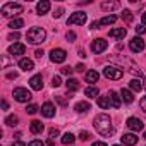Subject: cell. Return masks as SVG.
Returning <instances> with one entry per match:
<instances>
[{
    "label": "cell",
    "mask_w": 146,
    "mask_h": 146,
    "mask_svg": "<svg viewBox=\"0 0 146 146\" xmlns=\"http://www.w3.org/2000/svg\"><path fill=\"white\" fill-rule=\"evenodd\" d=\"M23 11H24V7L21 5V4H14V2H7L4 7H2V16L4 17H16V16H19V14H23Z\"/></svg>",
    "instance_id": "obj_3"
},
{
    "label": "cell",
    "mask_w": 146,
    "mask_h": 146,
    "mask_svg": "<svg viewBox=\"0 0 146 146\" xmlns=\"http://www.w3.org/2000/svg\"><path fill=\"white\" fill-rule=\"evenodd\" d=\"M86 21H88V16H86L84 12H74V14H72V16L67 19V26H74V24L83 26Z\"/></svg>",
    "instance_id": "obj_6"
},
{
    "label": "cell",
    "mask_w": 146,
    "mask_h": 146,
    "mask_svg": "<svg viewBox=\"0 0 146 146\" xmlns=\"http://www.w3.org/2000/svg\"><path fill=\"white\" fill-rule=\"evenodd\" d=\"M2 64H4V69L9 65V58H7V55H4V62H2Z\"/></svg>",
    "instance_id": "obj_49"
},
{
    "label": "cell",
    "mask_w": 146,
    "mask_h": 146,
    "mask_svg": "<svg viewBox=\"0 0 146 146\" xmlns=\"http://www.w3.org/2000/svg\"><path fill=\"white\" fill-rule=\"evenodd\" d=\"M93 125H95L96 132L105 136V137L113 134V125H112V120H110V117L107 113H98L95 117V120H93Z\"/></svg>",
    "instance_id": "obj_1"
},
{
    "label": "cell",
    "mask_w": 146,
    "mask_h": 146,
    "mask_svg": "<svg viewBox=\"0 0 146 146\" xmlns=\"http://www.w3.org/2000/svg\"><path fill=\"white\" fill-rule=\"evenodd\" d=\"M136 33H137V35H143V33H146V28H144L143 24H139V26L136 28Z\"/></svg>",
    "instance_id": "obj_40"
},
{
    "label": "cell",
    "mask_w": 146,
    "mask_h": 146,
    "mask_svg": "<svg viewBox=\"0 0 146 146\" xmlns=\"http://www.w3.org/2000/svg\"><path fill=\"white\" fill-rule=\"evenodd\" d=\"M55 100H57V102H58V103H60V105H64V107H65V105H67V98H64V96H57V98H55Z\"/></svg>",
    "instance_id": "obj_41"
},
{
    "label": "cell",
    "mask_w": 146,
    "mask_h": 146,
    "mask_svg": "<svg viewBox=\"0 0 146 146\" xmlns=\"http://www.w3.org/2000/svg\"><path fill=\"white\" fill-rule=\"evenodd\" d=\"M17 122H19L17 115H7V117H5V124H7V125H11V127L17 125Z\"/></svg>",
    "instance_id": "obj_31"
},
{
    "label": "cell",
    "mask_w": 146,
    "mask_h": 146,
    "mask_svg": "<svg viewBox=\"0 0 146 146\" xmlns=\"http://www.w3.org/2000/svg\"><path fill=\"white\" fill-rule=\"evenodd\" d=\"M60 132H58V129H50V139H53V137H57Z\"/></svg>",
    "instance_id": "obj_42"
},
{
    "label": "cell",
    "mask_w": 146,
    "mask_h": 146,
    "mask_svg": "<svg viewBox=\"0 0 146 146\" xmlns=\"http://www.w3.org/2000/svg\"><path fill=\"white\" fill-rule=\"evenodd\" d=\"M144 139H146V132H144Z\"/></svg>",
    "instance_id": "obj_55"
},
{
    "label": "cell",
    "mask_w": 146,
    "mask_h": 146,
    "mask_svg": "<svg viewBox=\"0 0 146 146\" xmlns=\"http://www.w3.org/2000/svg\"><path fill=\"white\" fill-rule=\"evenodd\" d=\"M84 69H86V67H84V65H83V64H78V65H76V69H74V70H78V72H83V70H84Z\"/></svg>",
    "instance_id": "obj_46"
},
{
    "label": "cell",
    "mask_w": 146,
    "mask_h": 146,
    "mask_svg": "<svg viewBox=\"0 0 146 146\" xmlns=\"http://www.w3.org/2000/svg\"><path fill=\"white\" fill-rule=\"evenodd\" d=\"M48 11H50V2H46V0H41V2L36 4V12H38V16H43V14H46Z\"/></svg>",
    "instance_id": "obj_17"
},
{
    "label": "cell",
    "mask_w": 146,
    "mask_h": 146,
    "mask_svg": "<svg viewBox=\"0 0 146 146\" xmlns=\"http://www.w3.org/2000/svg\"><path fill=\"white\" fill-rule=\"evenodd\" d=\"M113 146H120V144H113Z\"/></svg>",
    "instance_id": "obj_56"
},
{
    "label": "cell",
    "mask_w": 146,
    "mask_h": 146,
    "mask_svg": "<svg viewBox=\"0 0 146 146\" xmlns=\"http://www.w3.org/2000/svg\"><path fill=\"white\" fill-rule=\"evenodd\" d=\"M35 57H36V58H41V57H43V50H36V52H35Z\"/></svg>",
    "instance_id": "obj_47"
},
{
    "label": "cell",
    "mask_w": 146,
    "mask_h": 146,
    "mask_svg": "<svg viewBox=\"0 0 146 146\" xmlns=\"http://www.w3.org/2000/svg\"><path fill=\"white\" fill-rule=\"evenodd\" d=\"M90 137H91V134H90L88 131H81V132H79V139H83V141H88Z\"/></svg>",
    "instance_id": "obj_36"
},
{
    "label": "cell",
    "mask_w": 146,
    "mask_h": 146,
    "mask_svg": "<svg viewBox=\"0 0 146 146\" xmlns=\"http://www.w3.org/2000/svg\"><path fill=\"white\" fill-rule=\"evenodd\" d=\"M43 129H45V125H43L40 120H33V122L29 124V131H31L33 134H41Z\"/></svg>",
    "instance_id": "obj_20"
},
{
    "label": "cell",
    "mask_w": 146,
    "mask_h": 146,
    "mask_svg": "<svg viewBox=\"0 0 146 146\" xmlns=\"http://www.w3.org/2000/svg\"><path fill=\"white\" fill-rule=\"evenodd\" d=\"M60 84H62V79H60V76H55V78L52 79V86H53V88H58Z\"/></svg>",
    "instance_id": "obj_35"
},
{
    "label": "cell",
    "mask_w": 146,
    "mask_h": 146,
    "mask_svg": "<svg viewBox=\"0 0 146 146\" xmlns=\"http://www.w3.org/2000/svg\"><path fill=\"white\" fill-rule=\"evenodd\" d=\"M29 86H31V90H35V91H40V90L43 88V78H41V74H36V76H33V78L29 79Z\"/></svg>",
    "instance_id": "obj_12"
},
{
    "label": "cell",
    "mask_w": 146,
    "mask_h": 146,
    "mask_svg": "<svg viewBox=\"0 0 146 146\" xmlns=\"http://www.w3.org/2000/svg\"><path fill=\"white\" fill-rule=\"evenodd\" d=\"M28 146H45V143H43V141H38V139H35V141H31Z\"/></svg>",
    "instance_id": "obj_39"
},
{
    "label": "cell",
    "mask_w": 146,
    "mask_h": 146,
    "mask_svg": "<svg viewBox=\"0 0 146 146\" xmlns=\"http://www.w3.org/2000/svg\"><path fill=\"white\" fill-rule=\"evenodd\" d=\"M117 21V16H113V14H110V16H105L102 21H100V26L103 24V26H110V24H113Z\"/></svg>",
    "instance_id": "obj_27"
},
{
    "label": "cell",
    "mask_w": 146,
    "mask_h": 146,
    "mask_svg": "<svg viewBox=\"0 0 146 146\" xmlns=\"http://www.w3.org/2000/svg\"><path fill=\"white\" fill-rule=\"evenodd\" d=\"M19 67H21L24 72H29V70L35 69V64H33L31 58H21V60H19Z\"/></svg>",
    "instance_id": "obj_18"
},
{
    "label": "cell",
    "mask_w": 146,
    "mask_h": 146,
    "mask_svg": "<svg viewBox=\"0 0 146 146\" xmlns=\"http://www.w3.org/2000/svg\"><path fill=\"white\" fill-rule=\"evenodd\" d=\"M122 21H125L127 24L132 23V12H131L129 9H124V12H122Z\"/></svg>",
    "instance_id": "obj_32"
},
{
    "label": "cell",
    "mask_w": 146,
    "mask_h": 146,
    "mask_svg": "<svg viewBox=\"0 0 146 146\" xmlns=\"http://www.w3.org/2000/svg\"><path fill=\"white\" fill-rule=\"evenodd\" d=\"M129 48H131V52H134V53L143 52V50H144V40H143V38H139V36L132 38V40L129 41Z\"/></svg>",
    "instance_id": "obj_8"
},
{
    "label": "cell",
    "mask_w": 146,
    "mask_h": 146,
    "mask_svg": "<svg viewBox=\"0 0 146 146\" xmlns=\"http://www.w3.org/2000/svg\"><path fill=\"white\" fill-rule=\"evenodd\" d=\"M45 38H46V31L43 29V28H31L28 33H26V40L31 43V45H40V43H43L45 41Z\"/></svg>",
    "instance_id": "obj_2"
},
{
    "label": "cell",
    "mask_w": 146,
    "mask_h": 146,
    "mask_svg": "<svg viewBox=\"0 0 146 146\" xmlns=\"http://www.w3.org/2000/svg\"><path fill=\"white\" fill-rule=\"evenodd\" d=\"M129 88H131V91H134V93H139L141 90H143V81L137 78H134V79H131V83H129Z\"/></svg>",
    "instance_id": "obj_21"
},
{
    "label": "cell",
    "mask_w": 146,
    "mask_h": 146,
    "mask_svg": "<svg viewBox=\"0 0 146 146\" xmlns=\"http://www.w3.org/2000/svg\"><path fill=\"white\" fill-rule=\"evenodd\" d=\"M107 48H108V43H107L103 38L93 40V43H91V52H93V53H102V52H105Z\"/></svg>",
    "instance_id": "obj_9"
},
{
    "label": "cell",
    "mask_w": 146,
    "mask_h": 146,
    "mask_svg": "<svg viewBox=\"0 0 146 146\" xmlns=\"http://www.w3.org/2000/svg\"><path fill=\"white\" fill-rule=\"evenodd\" d=\"M65 58H67V52H65L64 48H53V50L50 52V60H52L53 64H62Z\"/></svg>",
    "instance_id": "obj_7"
},
{
    "label": "cell",
    "mask_w": 146,
    "mask_h": 146,
    "mask_svg": "<svg viewBox=\"0 0 146 146\" xmlns=\"http://www.w3.org/2000/svg\"><path fill=\"white\" fill-rule=\"evenodd\" d=\"M120 141H122V144L124 146H134L136 143H137V136H134V134H124L122 137H120Z\"/></svg>",
    "instance_id": "obj_16"
},
{
    "label": "cell",
    "mask_w": 146,
    "mask_h": 146,
    "mask_svg": "<svg viewBox=\"0 0 146 146\" xmlns=\"http://www.w3.org/2000/svg\"><path fill=\"white\" fill-rule=\"evenodd\" d=\"M19 36H21V35H19V31H12V33L9 35V40H11V41H12V40H16V41H17V40H19Z\"/></svg>",
    "instance_id": "obj_37"
},
{
    "label": "cell",
    "mask_w": 146,
    "mask_h": 146,
    "mask_svg": "<svg viewBox=\"0 0 146 146\" xmlns=\"http://www.w3.org/2000/svg\"><path fill=\"white\" fill-rule=\"evenodd\" d=\"M98 26H100V21H93V23L90 24V28H91V29H96Z\"/></svg>",
    "instance_id": "obj_45"
},
{
    "label": "cell",
    "mask_w": 146,
    "mask_h": 146,
    "mask_svg": "<svg viewBox=\"0 0 146 146\" xmlns=\"http://www.w3.org/2000/svg\"><path fill=\"white\" fill-rule=\"evenodd\" d=\"M48 146H53V139H48Z\"/></svg>",
    "instance_id": "obj_54"
},
{
    "label": "cell",
    "mask_w": 146,
    "mask_h": 146,
    "mask_svg": "<svg viewBox=\"0 0 146 146\" xmlns=\"http://www.w3.org/2000/svg\"><path fill=\"white\" fill-rule=\"evenodd\" d=\"M107 96H108V100H110V105H112L113 108H119V107H120V103H122V98L119 96V93H115V91H110Z\"/></svg>",
    "instance_id": "obj_15"
},
{
    "label": "cell",
    "mask_w": 146,
    "mask_h": 146,
    "mask_svg": "<svg viewBox=\"0 0 146 146\" xmlns=\"http://www.w3.org/2000/svg\"><path fill=\"white\" fill-rule=\"evenodd\" d=\"M24 52H26V46L23 45V43H14V45H11L9 46V53L11 55H24Z\"/></svg>",
    "instance_id": "obj_13"
},
{
    "label": "cell",
    "mask_w": 146,
    "mask_h": 146,
    "mask_svg": "<svg viewBox=\"0 0 146 146\" xmlns=\"http://www.w3.org/2000/svg\"><path fill=\"white\" fill-rule=\"evenodd\" d=\"M65 38H67L69 41H74V40H76V33H74V31H69V33L65 35Z\"/></svg>",
    "instance_id": "obj_38"
},
{
    "label": "cell",
    "mask_w": 146,
    "mask_h": 146,
    "mask_svg": "<svg viewBox=\"0 0 146 146\" xmlns=\"http://www.w3.org/2000/svg\"><path fill=\"white\" fill-rule=\"evenodd\" d=\"M98 93H100V91H98V88H96V86H88V88L84 90V95H86L88 98H96V96H98Z\"/></svg>",
    "instance_id": "obj_26"
},
{
    "label": "cell",
    "mask_w": 146,
    "mask_h": 146,
    "mask_svg": "<svg viewBox=\"0 0 146 146\" xmlns=\"http://www.w3.org/2000/svg\"><path fill=\"white\" fill-rule=\"evenodd\" d=\"M90 108H91V105H90L88 102H78L76 107H74V110H76L78 113H86Z\"/></svg>",
    "instance_id": "obj_23"
},
{
    "label": "cell",
    "mask_w": 146,
    "mask_h": 146,
    "mask_svg": "<svg viewBox=\"0 0 146 146\" xmlns=\"http://www.w3.org/2000/svg\"><path fill=\"white\" fill-rule=\"evenodd\" d=\"M65 86H67V91H78L81 86H79V81L78 79H74V78H69L67 81H65Z\"/></svg>",
    "instance_id": "obj_19"
},
{
    "label": "cell",
    "mask_w": 146,
    "mask_h": 146,
    "mask_svg": "<svg viewBox=\"0 0 146 146\" xmlns=\"http://www.w3.org/2000/svg\"><path fill=\"white\" fill-rule=\"evenodd\" d=\"M125 125H127L131 131L137 132V131H141V129H143V120H141V119H137V117H129V119H127V122H125Z\"/></svg>",
    "instance_id": "obj_10"
},
{
    "label": "cell",
    "mask_w": 146,
    "mask_h": 146,
    "mask_svg": "<svg viewBox=\"0 0 146 146\" xmlns=\"http://www.w3.org/2000/svg\"><path fill=\"white\" fill-rule=\"evenodd\" d=\"M60 72H62V74H65V76H69V78H70V74L74 72V69H72V67H62V69H60Z\"/></svg>",
    "instance_id": "obj_34"
},
{
    "label": "cell",
    "mask_w": 146,
    "mask_h": 146,
    "mask_svg": "<svg viewBox=\"0 0 146 146\" xmlns=\"http://www.w3.org/2000/svg\"><path fill=\"white\" fill-rule=\"evenodd\" d=\"M141 19H143V26H144V24H146V11L143 12V16H141Z\"/></svg>",
    "instance_id": "obj_53"
},
{
    "label": "cell",
    "mask_w": 146,
    "mask_h": 146,
    "mask_svg": "<svg viewBox=\"0 0 146 146\" xmlns=\"http://www.w3.org/2000/svg\"><path fill=\"white\" fill-rule=\"evenodd\" d=\"M125 35H127L125 28H115V29H110V33H108V36L113 40H122Z\"/></svg>",
    "instance_id": "obj_14"
},
{
    "label": "cell",
    "mask_w": 146,
    "mask_h": 146,
    "mask_svg": "<svg viewBox=\"0 0 146 146\" xmlns=\"http://www.w3.org/2000/svg\"><path fill=\"white\" fill-rule=\"evenodd\" d=\"M7 78H9V79H16V78H17V72H9Z\"/></svg>",
    "instance_id": "obj_48"
},
{
    "label": "cell",
    "mask_w": 146,
    "mask_h": 146,
    "mask_svg": "<svg viewBox=\"0 0 146 146\" xmlns=\"http://www.w3.org/2000/svg\"><path fill=\"white\" fill-rule=\"evenodd\" d=\"M12 146H26V144H24L23 141H14V143H12Z\"/></svg>",
    "instance_id": "obj_50"
},
{
    "label": "cell",
    "mask_w": 146,
    "mask_h": 146,
    "mask_svg": "<svg viewBox=\"0 0 146 146\" xmlns=\"http://www.w3.org/2000/svg\"><path fill=\"white\" fill-rule=\"evenodd\" d=\"M96 103H98V107H100V108H103V110L110 108V100H108V96H98Z\"/></svg>",
    "instance_id": "obj_25"
},
{
    "label": "cell",
    "mask_w": 146,
    "mask_h": 146,
    "mask_svg": "<svg viewBox=\"0 0 146 146\" xmlns=\"http://www.w3.org/2000/svg\"><path fill=\"white\" fill-rule=\"evenodd\" d=\"M62 12H64V9H62V7H60V9H57V11H55V14H53V17H55V19H58V17L62 16Z\"/></svg>",
    "instance_id": "obj_44"
},
{
    "label": "cell",
    "mask_w": 146,
    "mask_h": 146,
    "mask_svg": "<svg viewBox=\"0 0 146 146\" xmlns=\"http://www.w3.org/2000/svg\"><path fill=\"white\" fill-rule=\"evenodd\" d=\"M98 78H100V74H98L96 70H88V72H86V76H84L86 83H90V84H95V83L98 81Z\"/></svg>",
    "instance_id": "obj_22"
},
{
    "label": "cell",
    "mask_w": 146,
    "mask_h": 146,
    "mask_svg": "<svg viewBox=\"0 0 146 146\" xmlns=\"http://www.w3.org/2000/svg\"><path fill=\"white\" fill-rule=\"evenodd\" d=\"M38 110H40V108H38V105H35V103H31V105H28V107H26V112H28L29 115H35Z\"/></svg>",
    "instance_id": "obj_33"
},
{
    "label": "cell",
    "mask_w": 146,
    "mask_h": 146,
    "mask_svg": "<svg viewBox=\"0 0 146 146\" xmlns=\"http://www.w3.org/2000/svg\"><path fill=\"white\" fill-rule=\"evenodd\" d=\"M2 108H4V110H7V108H9V103H7V102H5V100H4V102H2Z\"/></svg>",
    "instance_id": "obj_52"
},
{
    "label": "cell",
    "mask_w": 146,
    "mask_h": 146,
    "mask_svg": "<svg viewBox=\"0 0 146 146\" xmlns=\"http://www.w3.org/2000/svg\"><path fill=\"white\" fill-rule=\"evenodd\" d=\"M120 98L124 103H132L134 102V96H132V91L131 90H122L120 91Z\"/></svg>",
    "instance_id": "obj_24"
},
{
    "label": "cell",
    "mask_w": 146,
    "mask_h": 146,
    "mask_svg": "<svg viewBox=\"0 0 146 146\" xmlns=\"http://www.w3.org/2000/svg\"><path fill=\"white\" fill-rule=\"evenodd\" d=\"M119 7H120L119 2H103L102 4V9L103 11H113V9H119Z\"/></svg>",
    "instance_id": "obj_28"
},
{
    "label": "cell",
    "mask_w": 146,
    "mask_h": 146,
    "mask_svg": "<svg viewBox=\"0 0 146 146\" xmlns=\"http://www.w3.org/2000/svg\"><path fill=\"white\" fill-rule=\"evenodd\" d=\"M103 76L107 79H112V81H117L124 76V69L119 67V65H107L103 69Z\"/></svg>",
    "instance_id": "obj_4"
},
{
    "label": "cell",
    "mask_w": 146,
    "mask_h": 146,
    "mask_svg": "<svg viewBox=\"0 0 146 146\" xmlns=\"http://www.w3.org/2000/svg\"><path fill=\"white\" fill-rule=\"evenodd\" d=\"M31 98H33V96H31V93H29L26 88H16V90H14V100H16V102H19V103H28Z\"/></svg>",
    "instance_id": "obj_5"
},
{
    "label": "cell",
    "mask_w": 146,
    "mask_h": 146,
    "mask_svg": "<svg viewBox=\"0 0 146 146\" xmlns=\"http://www.w3.org/2000/svg\"><path fill=\"white\" fill-rule=\"evenodd\" d=\"M23 26H24V21H23V19H12V21L9 23V28H12V29H16V31H17L19 28H23Z\"/></svg>",
    "instance_id": "obj_30"
},
{
    "label": "cell",
    "mask_w": 146,
    "mask_h": 146,
    "mask_svg": "<svg viewBox=\"0 0 146 146\" xmlns=\"http://www.w3.org/2000/svg\"><path fill=\"white\" fill-rule=\"evenodd\" d=\"M76 141V137H74V134H70V132H65L64 136H62V144H72V143H74Z\"/></svg>",
    "instance_id": "obj_29"
},
{
    "label": "cell",
    "mask_w": 146,
    "mask_h": 146,
    "mask_svg": "<svg viewBox=\"0 0 146 146\" xmlns=\"http://www.w3.org/2000/svg\"><path fill=\"white\" fill-rule=\"evenodd\" d=\"M41 113H43L46 119H52V117H55V107H53V103H50V102H45V103L41 105Z\"/></svg>",
    "instance_id": "obj_11"
},
{
    "label": "cell",
    "mask_w": 146,
    "mask_h": 146,
    "mask_svg": "<svg viewBox=\"0 0 146 146\" xmlns=\"http://www.w3.org/2000/svg\"><path fill=\"white\" fill-rule=\"evenodd\" d=\"M139 107H141V110H143V112H146V96L139 102Z\"/></svg>",
    "instance_id": "obj_43"
},
{
    "label": "cell",
    "mask_w": 146,
    "mask_h": 146,
    "mask_svg": "<svg viewBox=\"0 0 146 146\" xmlns=\"http://www.w3.org/2000/svg\"><path fill=\"white\" fill-rule=\"evenodd\" d=\"M91 146H107V144H105V143H102V141H96V143H93Z\"/></svg>",
    "instance_id": "obj_51"
}]
</instances>
